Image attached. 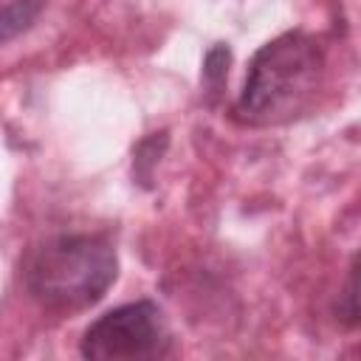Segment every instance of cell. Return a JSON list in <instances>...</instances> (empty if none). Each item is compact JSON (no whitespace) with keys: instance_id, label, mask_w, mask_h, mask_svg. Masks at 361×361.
Wrapping results in <instances>:
<instances>
[{"instance_id":"1","label":"cell","mask_w":361,"mask_h":361,"mask_svg":"<svg viewBox=\"0 0 361 361\" xmlns=\"http://www.w3.org/2000/svg\"><path fill=\"white\" fill-rule=\"evenodd\" d=\"M324 48L307 31H285L265 42L248 65L231 118L245 127H276L305 116L324 85Z\"/></svg>"},{"instance_id":"2","label":"cell","mask_w":361,"mask_h":361,"mask_svg":"<svg viewBox=\"0 0 361 361\" xmlns=\"http://www.w3.org/2000/svg\"><path fill=\"white\" fill-rule=\"evenodd\" d=\"M118 276V257L102 234H56L28 251L23 285L51 313H79L104 299Z\"/></svg>"},{"instance_id":"3","label":"cell","mask_w":361,"mask_h":361,"mask_svg":"<svg viewBox=\"0 0 361 361\" xmlns=\"http://www.w3.org/2000/svg\"><path fill=\"white\" fill-rule=\"evenodd\" d=\"M79 353L90 361H152L172 353V333L164 310L152 299H138L90 322Z\"/></svg>"},{"instance_id":"4","label":"cell","mask_w":361,"mask_h":361,"mask_svg":"<svg viewBox=\"0 0 361 361\" xmlns=\"http://www.w3.org/2000/svg\"><path fill=\"white\" fill-rule=\"evenodd\" d=\"M45 8V0H8L0 6V48L34 28Z\"/></svg>"},{"instance_id":"5","label":"cell","mask_w":361,"mask_h":361,"mask_svg":"<svg viewBox=\"0 0 361 361\" xmlns=\"http://www.w3.org/2000/svg\"><path fill=\"white\" fill-rule=\"evenodd\" d=\"M228 62H231V51L226 45H214L206 54V59H203V79L209 82L212 90H217L223 85V79L228 73Z\"/></svg>"},{"instance_id":"6","label":"cell","mask_w":361,"mask_h":361,"mask_svg":"<svg viewBox=\"0 0 361 361\" xmlns=\"http://www.w3.org/2000/svg\"><path fill=\"white\" fill-rule=\"evenodd\" d=\"M344 302H347V310H341V319L347 322V327H355V324H358V305H355V265L350 268V279H347Z\"/></svg>"}]
</instances>
